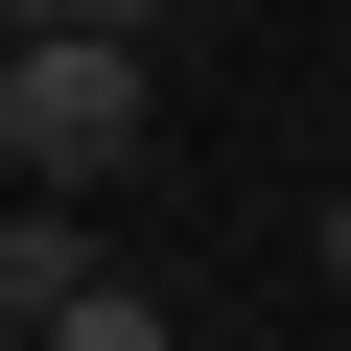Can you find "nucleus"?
Returning <instances> with one entry per match:
<instances>
[{"instance_id": "1", "label": "nucleus", "mask_w": 351, "mask_h": 351, "mask_svg": "<svg viewBox=\"0 0 351 351\" xmlns=\"http://www.w3.org/2000/svg\"><path fill=\"white\" fill-rule=\"evenodd\" d=\"M0 141H24V188H117L164 94H141V47H0Z\"/></svg>"}, {"instance_id": "2", "label": "nucleus", "mask_w": 351, "mask_h": 351, "mask_svg": "<svg viewBox=\"0 0 351 351\" xmlns=\"http://www.w3.org/2000/svg\"><path fill=\"white\" fill-rule=\"evenodd\" d=\"M117 258H94V211L71 188H24V211H0V328H47V304H94Z\"/></svg>"}, {"instance_id": "3", "label": "nucleus", "mask_w": 351, "mask_h": 351, "mask_svg": "<svg viewBox=\"0 0 351 351\" xmlns=\"http://www.w3.org/2000/svg\"><path fill=\"white\" fill-rule=\"evenodd\" d=\"M0 351H188V328H164L141 281H94V304H47V328H0Z\"/></svg>"}, {"instance_id": "4", "label": "nucleus", "mask_w": 351, "mask_h": 351, "mask_svg": "<svg viewBox=\"0 0 351 351\" xmlns=\"http://www.w3.org/2000/svg\"><path fill=\"white\" fill-rule=\"evenodd\" d=\"M164 0H0V47H141Z\"/></svg>"}]
</instances>
